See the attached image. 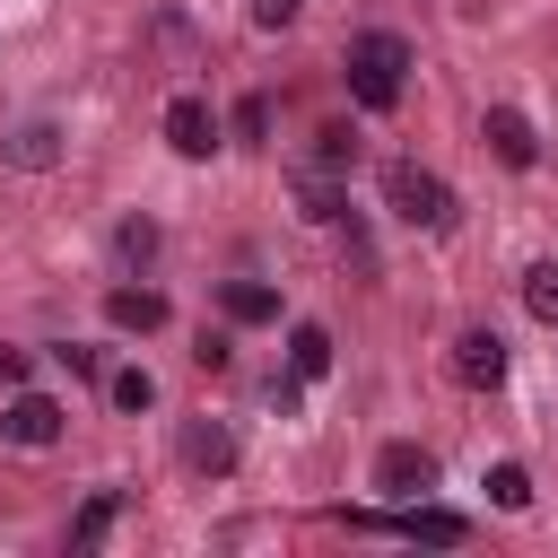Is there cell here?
Masks as SVG:
<instances>
[{
    "instance_id": "obj_1",
    "label": "cell",
    "mask_w": 558,
    "mask_h": 558,
    "mask_svg": "<svg viewBox=\"0 0 558 558\" xmlns=\"http://www.w3.org/2000/svg\"><path fill=\"white\" fill-rule=\"evenodd\" d=\"M349 96L366 105V113H392L401 105V78H410V44L401 35H384V26H366V35H349Z\"/></svg>"
},
{
    "instance_id": "obj_2",
    "label": "cell",
    "mask_w": 558,
    "mask_h": 558,
    "mask_svg": "<svg viewBox=\"0 0 558 558\" xmlns=\"http://www.w3.org/2000/svg\"><path fill=\"white\" fill-rule=\"evenodd\" d=\"M384 201H392V218H410V227H427V235L453 227V183L427 174V166H410V157L384 166Z\"/></svg>"
},
{
    "instance_id": "obj_3",
    "label": "cell",
    "mask_w": 558,
    "mask_h": 558,
    "mask_svg": "<svg viewBox=\"0 0 558 558\" xmlns=\"http://www.w3.org/2000/svg\"><path fill=\"white\" fill-rule=\"evenodd\" d=\"M453 384L497 392V384H506V340H497V331H462V340H453Z\"/></svg>"
},
{
    "instance_id": "obj_4",
    "label": "cell",
    "mask_w": 558,
    "mask_h": 558,
    "mask_svg": "<svg viewBox=\"0 0 558 558\" xmlns=\"http://www.w3.org/2000/svg\"><path fill=\"white\" fill-rule=\"evenodd\" d=\"M375 488H384V497L436 488V453H427V445H384V453H375Z\"/></svg>"
},
{
    "instance_id": "obj_5",
    "label": "cell",
    "mask_w": 558,
    "mask_h": 558,
    "mask_svg": "<svg viewBox=\"0 0 558 558\" xmlns=\"http://www.w3.org/2000/svg\"><path fill=\"white\" fill-rule=\"evenodd\" d=\"M166 140H174V157H209V148H218V113H209L201 96H174V105H166Z\"/></svg>"
},
{
    "instance_id": "obj_6",
    "label": "cell",
    "mask_w": 558,
    "mask_h": 558,
    "mask_svg": "<svg viewBox=\"0 0 558 558\" xmlns=\"http://www.w3.org/2000/svg\"><path fill=\"white\" fill-rule=\"evenodd\" d=\"M0 436H9V445H52V436H61V401H44V392H17V401L0 410Z\"/></svg>"
},
{
    "instance_id": "obj_7",
    "label": "cell",
    "mask_w": 558,
    "mask_h": 558,
    "mask_svg": "<svg viewBox=\"0 0 558 558\" xmlns=\"http://www.w3.org/2000/svg\"><path fill=\"white\" fill-rule=\"evenodd\" d=\"M392 532H401V541H427V549H462V541H471V523H462L453 506H410V514H392Z\"/></svg>"
},
{
    "instance_id": "obj_8",
    "label": "cell",
    "mask_w": 558,
    "mask_h": 558,
    "mask_svg": "<svg viewBox=\"0 0 558 558\" xmlns=\"http://www.w3.org/2000/svg\"><path fill=\"white\" fill-rule=\"evenodd\" d=\"M488 148H497V166H532V157H541L532 122H523L514 105H488Z\"/></svg>"
},
{
    "instance_id": "obj_9",
    "label": "cell",
    "mask_w": 558,
    "mask_h": 558,
    "mask_svg": "<svg viewBox=\"0 0 558 558\" xmlns=\"http://www.w3.org/2000/svg\"><path fill=\"white\" fill-rule=\"evenodd\" d=\"M105 323H113V331H157V323H166V296H157V288H113V296H105Z\"/></svg>"
},
{
    "instance_id": "obj_10",
    "label": "cell",
    "mask_w": 558,
    "mask_h": 558,
    "mask_svg": "<svg viewBox=\"0 0 558 558\" xmlns=\"http://www.w3.org/2000/svg\"><path fill=\"white\" fill-rule=\"evenodd\" d=\"M218 305H227V323H279V288H262V279H227Z\"/></svg>"
},
{
    "instance_id": "obj_11",
    "label": "cell",
    "mask_w": 558,
    "mask_h": 558,
    "mask_svg": "<svg viewBox=\"0 0 558 558\" xmlns=\"http://www.w3.org/2000/svg\"><path fill=\"white\" fill-rule=\"evenodd\" d=\"M480 488H488V506H497V514H523V506H532V471H523V462H488V480H480Z\"/></svg>"
},
{
    "instance_id": "obj_12",
    "label": "cell",
    "mask_w": 558,
    "mask_h": 558,
    "mask_svg": "<svg viewBox=\"0 0 558 558\" xmlns=\"http://www.w3.org/2000/svg\"><path fill=\"white\" fill-rule=\"evenodd\" d=\"M288 357H296V384H314V375H331V331H323V323H296V340H288Z\"/></svg>"
},
{
    "instance_id": "obj_13",
    "label": "cell",
    "mask_w": 558,
    "mask_h": 558,
    "mask_svg": "<svg viewBox=\"0 0 558 558\" xmlns=\"http://www.w3.org/2000/svg\"><path fill=\"white\" fill-rule=\"evenodd\" d=\"M183 453H192V471H235V436L227 427H192Z\"/></svg>"
},
{
    "instance_id": "obj_14",
    "label": "cell",
    "mask_w": 558,
    "mask_h": 558,
    "mask_svg": "<svg viewBox=\"0 0 558 558\" xmlns=\"http://www.w3.org/2000/svg\"><path fill=\"white\" fill-rule=\"evenodd\" d=\"M523 314L532 323H558V262H532L523 270Z\"/></svg>"
},
{
    "instance_id": "obj_15",
    "label": "cell",
    "mask_w": 558,
    "mask_h": 558,
    "mask_svg": "<svg viewBox=\"0 0 558 558\" xmlns=\"http://www.w3.org/2000/svg\"><path fill=\"white\" fill-rule=\"evenodd\" d=\"M349 157H357V140H349V122H331V131H314V166H323V174H340Z\"/></svg>"
},
{
    "instance_id": "obj_16",
    "label": "cell",
    "mask_w": 558,
    "mask_h": 558,
    "mask_svg": "<svg viewBox=\"0 0 558 558\" xmlns=\"http://www.w3.org/2000/svg\"><path fill=\"white\" fill-rule=\"evenodd\" d=\"M105 523H113V497H87V506H78V523H70V549H96V541H105Z\"/></svg>"
},
{
    "instance_id": "obj_17",
    "label": "cell",
    "mask_w": 558,
    "mask_h": 558,
    "mask_svg": "<svg viewBox=\"0 0 558 558\" xmlns=\"http://www.w3.org/2000/svg\"><path fill=\"white\" fill-rule=\"evenodd\" d=\"M148 401H157L148 366H122V375H113V410H148Z\"/></svg>"
},
{
    "instance_id": "obj_18",
    "label": "cell",
    "mask_w": 558,
    "mask_h": 558,
    "mask_svg": "<svg viewBox=\"0 0 558 558\" xmlns=\"http://www.w3.org/2000/svg\"><path fill=\"white\" fill-rule=\"evenodd\" d=\"M9 157H17V166H52V131H44V122H26V131H17V148H9Z\"/></svg>"
},
{
    "instance_id": "obj_19",
    "label": "cell",
    "mask_w": 558,
    "mask_h": 558,
    "mask_svg": "<svg viewBox=\"0 0 558 558\" xmlns=\"http://www.w3.org/2000/svg\"><path fill=\"white\" fill-rule=\"evenodd\" d=\"M113 253H122V262H148V253H157V227H148V218H131V227L113 235Z\"/></svg>"
},
{
    "instance_id": "obj_20",
    "label": "cell",
    "mask_w": 558,
    "mask_h": 558,
    "mask_svg": "<svg viewBox=\"0 0 558 558\" xmlns=\"http://www.w3.org/2000/svg\"><path fill=\"white\" fill-rule=\"evenodd\" d=\"M235 131L262 140V131H270V96H244V105H235Z\"/></svg>"
},
{
    "instance_id": "obj_21",
    "label": "cell",
    "mask_w": 558,
    "mask_h": 558,
    "mask_svg": "<svg viewBox=\"0 0 558 558\" xmlns=\"http://www.w3.org/2000/svg\"><path fill=\"white\" fill-rule=\"evenodd\" d=\"M305 0H253V26H296Z\"/></svg>"
}]
</instances>
